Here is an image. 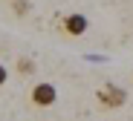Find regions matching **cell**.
<instances>
[{"instance_id":"52a82bcc","label":"cell","mask_w":133,"mask_h":121,"mask_svg":"<svg viewBox=\"0 0 133 121\" xmlns=\"http://www.w3.org/2000/svg\"><path fill=\"white\" fill-rule=\"evenodd\" d=\"M12 3H15V0H12Z\"/></svg>"},{"instance_id":"3957f363","label":"cell","mask_w":133,"mask_h":121,"mask_svg":"<svg viewBox=\"0 0 133 121\" xmlns=\"http://www.w3.org/2000/svg\"><path fill=\"white\" fill-rule=\"evenodd\" d=\"M87 29H90V20H87L84 15H66L64 17V32L70 35V38H78V35H84Z\"/></svg>"},{"instance_id":"7a4b0ae2","label":"cell","mask_w":133,"mask_h":121,"mask_svg":"<svg viewBox=\"0 0 133 121\" xmlns=\"http://www.w3.org/2000/svg\"><path fill=\"white\" fill-rule=\"evenodd\" d=\"M127 101V92L122 89V87H104V89H98V104L104 107V110H116V107H122Z\"/></svg>"},{"instance_id":"8992f818","label":"cell","mask_w":133,"mask_h":121,"mask_svg":"<svg viewBox=\"0 0 133 121\" xmlns=\"http://www.w3.org/2000/svg\"><path fill=\"white\" fill-rule=\"evenodd\" d=\"M6 81H9V72H6V66H3V63H0V87H3Z\"/></svg>"},{"instance_id":"6da1fadb","label":"cell","mask_w":133,"mask_h":121,"mask_svg":"<svg viewBox=\"0 0 133 121\" xmlns=\"http://www.w3.org/2000/svg\"><path fill=\"white\" fill-rule=\"evenodd\" d=\"M29 98H32L35 107H52L55 98H58V89H55V84H49V81H41V84L32 87Z\"/></svg>"},{"instance_id":"277c9868","label":"cell","mask_w":133,"mask_h":121,"mask_svg":"<svg viewBox=\"0 0 133 121\" xmlns=\"http://www.w3.org/2000/svg\"><path fill=\"white\" fill-rule=\"evenodd\" d=\"M17 72H23V75H32V72H35V63H32L29 58H20V61H17Z\"/></svg>"},{"instance_id":"5b68a950","label":"cell","mask_w":133,"mask_h":121,"mask_svg":"<svg viewBox=\"0 0 133 121\" xmlns=\"http://www.w3.org/2000/svg\"><path fill=\"white\" fill-rule=\"evenodd\" d=\"M12 12H15V15H20V17H23V15L29 12V3H26V0H15V6H12Z\"/></svg>"}]
</instances>
